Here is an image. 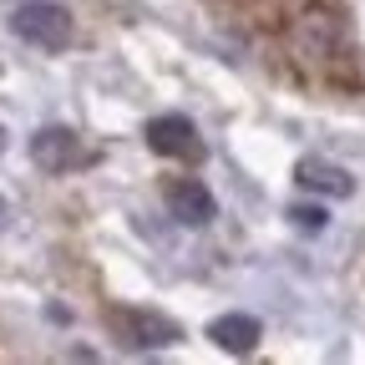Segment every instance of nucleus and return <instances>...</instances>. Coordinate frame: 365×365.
Listing matches in <instances>:
<instances>
[{
	"label": "nucleus",
	"instance_id": "11",
	"mask_svg": "<svg viewBox=\"0 0 365 365\" xmlns=\"http://www.w3.org/2000/svg\"><path fill=\"white\" fill-rule=\"evenodd\" d=\"M0 223H6V198H0Z\"/></svg>",
	"mask_w": 365,
	"mask_h": 365
},
{
	"label": "nucleus",
	"instance_id": "5",
	"mask_svg": "<svg viewBox=\"0 0 365 365\" xmlns=\"http://www.w3.org/2000/svg\"><path fill=\"white\" fill-rule=\"evenodd\" d=\"M143 137H148V148L153 153H163V158H182V163H203V137H198V127L188 122V117H178V112H163V117H153L148 127H143Z\"/></svg>",
	"mask_w": 365,
	"mask_h": 365
},
{
	"label": "nucleus",
	"instance_id": "3",
	"mask_svg": "<svg viewBox=\"0 0 365 365\" xmlns=\"http://www.w3.org/2000/svg\"><path fill=\"white\" fill-rule=\"evenodd\" d=\"M11 31L26 46H41V51H61L71 41V16L66 6H51V0H21L11 11Z\"/></svg>",
	"mask_w": 365,
	"mask_h": 365
},
{
	"label": "nucleus",
	"instance_id": "4",
	"mask_svg": "<svg viewBox=\"0 0 365 365\" xmlns=\"http://www.w3.org/2000/svg\"><path fill=\"white\" fill-rule=\"evenodd\" d=\"M31 163L41 173H56L61 178V173L91 168V163H97V148H86L81 132H71V127H41L31 137Z\"/></svg>",
	"mask_w": 365,
	"mask_h": 365
},
{
	"label": "nucleus",
	"instance_id": "2",
	"mask_svg": "<svg viewBox=\"0 0 365 365\" xmlns=\"http://www.w3.org/2000/svg\"><path fill=\"white\" fill-rule=\"evenodd\" d=\"M107 325L127 350H168L182 340V325L168 319L163 309H137V304H112L107 309Z\"/></svg>",
	"mask_w": 365,
	"mask_h": 365
},
{
	"label": "nucleus",
	"instance_id": "6",
	"mask_svg": "<svg viewBox=\"0 0 365 365\" xmlns=\"http://www.w3.org/2000/svg\"><path fill=\"white\" fill-rule=\"evenodd\" d=\"M163 203H168L173 223H182V228H208L218 218V203H213V193L198 178H173L163 188Z\"/></svg>",
	"mask_w": 365,
	"mask_h": 365
},
{
	"label": "nucleus",
	"instance_id": "9",
	"mask_svg": "<svg viewBox=\"0 0 365 365\" xmlns=\"http://www.w3.org/2000/svg\"><path fill=\"white\" fill-rule=\"evenodd\" d=\"M284 218H289V223L299 228V234H319V228H325V223H330V213H325V208H319V203H294V208H289Z\"/></svg>",
	"mask_w": 365,
	"mask_h": 365
},
{
	"label": "nucleus",
	"instance_id": "10",
	"mask_svg": "<svg viewBox=\"0 0 365 365\" xmlns=\"http://www.w3.org/2000/svg\"><path fill=\"white\" fill-rule=\"evenodd\" d=\"M0 153H6V127H0Z\"/></svg>",
	"mask_w": 365,
	"mask_h": 365
},
{
	"label": "nucleus",
	"instance_id": "1",
	"mask_svg": "<svg viewBox=\"0 0 365 365\" xmlns=\"http://www.w3.org/2000/svg\"><path fill=\"white\" fill-rule=\"evenodd\" d=\"M340 46H345V21H340V11H330V6H304V11L289 21V51H294V61H304V66L335 61Z\"/></svg>",
	"mask_w": 365,
	"mask_h": 365
},
{
	"label": "nucleus",
	"instance_id": "8",
	"mask_svg": "<svg viewBox=\"0 0 365 365\" xmlns=\"http://www.w3.org/2000/svg\"><path fill=\"white\" fill-rule=\"evenodd\" d=\"M259 319L254 314H218L213 325H208V340L218 345V350H228V355H254V345H259Z\"/></svg>",
	"mask_w": 365,
	"mask_h": 365
},
{
	"label": "nucleus",
	"instance_id": "7",
	"mask_svg": "<svg viewBox=\"0 0 365 365\" xmlns=\"http://www.w3.org/2000/svg\"><path fill=\"white\" fill-rule=\"evenodd\" d=\"M294 182L304 193H319V198H350L355 193V178L340 163H325V158H304L294 168Z\"/></svg>",
	"mask_w": 365,
	"mask_h": 365
}]
</instances>
